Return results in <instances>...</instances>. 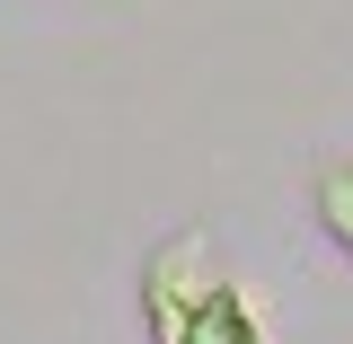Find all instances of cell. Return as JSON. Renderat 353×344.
<instances>
[{"instance_id": "obj_1", "label": "cell", "mask_w": 353, "mask_h": 344, "mask_svg": "<svg viewBox=\"0 0 353 344\" xmlns=\"http://www.w3.org/2000/svg\"><path fill=\"white\" fill-rule=\"evenodd\" d=\"M141 336L150 344H265L248 292L221 274L203 230H176L159 256L141 265Z\"/></svg>"}, {"instance_id": "obj_2", "label": "cell", "mask_w": 353, "mask_h": 344, "mask_svg": "<svg viewBox=\"0 0 353 344\" xmlns=\"http://www.w3.org/2000/svg\"><path fill=\"white\" fill-rule=\"evenodd\" d=\"M309 203H318V230H327V239L353 256V159L318 168V194H309Z\"/></svg>"}]
</instances>
